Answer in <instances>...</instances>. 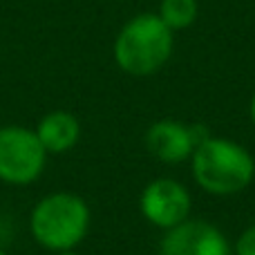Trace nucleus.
Masks as SVG:
<instances>
[{
    "label": "nucleus",
    "instance_id": "nucleus-1",
    "mask_svg": "<svg viewBox=\"0 0 255 255\" xmlns=\"http://www.w3.org/2000/svg\"><path fill=\"white\" fill-rule=\"evenodd\" d=\"M190 159L197 186L213 195H235L255 177V159L251 152L231 139L208 136L195 145Z\"/></svg>",
    "mask_w": 255,
    "mask_h": 255
},
{
    "label": "nucleus",
    "instance_id": "nucleus-12",
    "mask_svg": "<svg viewBox=\"0 0 255 255\" xmlns=\"http://www.w3.org/2000/svg\"><path fill=\"white\" fill-rule=\"evenodd\" d=\"M58 255H76V253H74V251H61Z\"/></svg>",
    "mask_w": 255,
    "mask_h": 255
},
{
    "label": "nucleus",
    "instance_id": "nucleus-7",
    "mask_svg": "<svg viewBox=\"0 0 255 255\" xmlns=\"http://www.w3.org/2000/svg\"><path fill=\"white\" fill-rule=\"evenodd\" d=\"M206 136V128L184 126L179 121H157L145 132L148 150L163 163H179L193 154L195 145Z\"/></svg>",
    "mask_w": 255,
    "mask_h": 255
},
{
    "label": "nucleus",
    "instance_id": "nucleus-3",
    "mask_svg": "<svg viewBox=\"0 0 255 255\" xmlns=\"http://www.w3.org/2000/svg\"><path fill=\"white\" fill-rule=\"evenodd\" d=\"M172 52L170 27L152 13L132 18L115 43V61L132 76H148L168 61Z\"/></svg>",
    "mask_w": 255,
    "mask_h": 255
},
{
    "label": "nucleus",
    "instance_id": "nucleus-2",
    "mask_svg": "<svg viewBox=\"0 0 255 255\" xmlns=\"http://www.w3.org/2000/svg\"><path fill=\"white\" fill-rule=\"evenodd\" d=\"M31 233L38 244L52 251H72L90 229V208L79 195L54 193L31 211Z\"/></svg>",
    "mask_w": 255,
    "mask_h": 255
},
{
    "label": "nucleus",
    "instance_id": "nucleus-6",
    "mask_svg": "<svg viewBox=\"0 0 255 255\" xmlns=\"http://www.w3.org/2000/svg\"><path fill=\"white\" fill-rule=\"evenodd\" d=\"M159 255H231V244L217 226L186 220L166 231Z\"/></svg>",
    "mask_w": 255,
    "mask_h": 255
},
{
    "label": "nucleus",
    "instance_id": "nucleus-10",
    "mask_svg": "<svg viewBox=\"0 0 255 255\" xmlns=\"http://www.w3.org/2000/svg\"><path fill=\"white\" fill-rule=\"evenodd\" d=\"M235 253L238 255H255V226H249V229L240 235L238 244H235Z\"/></svg>",
    "mask_w": 255,
    "mask_h": 255
},
{
    "label": "nucleus",
    "instance_id": "nucleus-4",
    "mask_svg": "<svg viewBox=\"0 0 255 255\" xmlns=\"http://www.w3.org/2000/svg\"><path fill=\"white\" fill-rule=\"evenodd\" d=\"M47 150L38 134L22 126L0 128V179L25 186L38 179L45 168Z\"/></svg>",
    "mask_w": 255,
    "mask_h": 255
},
{
    "label": "nucleus",
    "instance_id": "nucleus-9",
    "mask_svg": "<svg viewBox=\"0 0 255 255\" xmlns=\"http://www.w3.org/2000/svg\"><path fill=\"white\" fill-rule=\"evenodd\" d=\"M197 16V2L195 0H163L159 18L166 22L170 29L188 27Z\"/></svg>",
    "mask_w": 255,
    "mask_h": 255
},
{
    "label": "nucleus",
    "instance_id": "nucleus-8",
    "mask_svg": "<svg viewBox=\"0 0 255 255\" xmlns=\"http://www.w3.org/2000/svg\"><path fill=\"white\" fill-rule=\"evenodd\" d=\"M36 134H38L40 143H43V148L47 152L58 154L74 148V143L79 141V134H81V126L74 115L56 110L40 119L38 128H36Z\"/></svg>",
    "mask_w": 255,
    "mask_h": 255
},
{
    "label": "nucleus",
    "instance_id": "nucleus-13",
    "mask_svg": "<svg viewBox=\"0 0 255 255\" xmlns=\"http://www.w3.org/2000/svg\"><path fill=\"white\" fill-rule=\"evenodd\" d=\"M0 255H7V253H4V251H2V249H0Z\"/></svg>",
    "mask_w": 255,
    "mask_h": 255
},
{
    "label": "nucleus",
    "instance_id": "nucleus-5",
    "mask_svg": "<svg viewBox=\"0 0 255 255\" xmlns=\"http://www.w3.org/2000/svg\"><path fill=\"white\" fill-rule=\"evenodd\" d=\"M139 206H141L143 217L150 224L168 231V229H175L177 224L188 220L190 193L179 181L161 177V179L150 181L143 188Z\"/></svg>",
    "mask_w": 255,
    "mask_h": 255
},
{
    "label": "nucleus",
    "instance_id": "nucleus-11",
    "mask_svg": "<svg viewBox=\"0 0 255 255\" xmlns=\"http://www.w3.org/2000/svg\"><path fill=\"white\" fill-rule=\"evenodd\" d=\"M251 119H253V124H255V94H253V101H251Z\"/></svg>",
    "mask_w": 255,
    "mask_h": 255
}]
</instances>
